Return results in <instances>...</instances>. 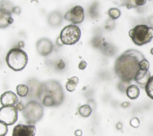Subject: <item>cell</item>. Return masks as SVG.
Listing matches in <instances>:
<instances>
[{"label": "cell", "instance_id": "6da1fadb", "mask_svg": "<svg viewBox=\"0 0 153 136\" xmlns=\"http://www.w3.org/2000/svg\"><path fill=\"white\" fill-rule=\"evenodd\" d=\"M144 59L143 55L139 51L134 49L127 50L115 61L114 70L116 75L126 82L134 80L140 69L139 63Z\"/></svg>", "mask_w": 153, "mask_h": 136}, {"label": "cell", "instance_id": "7a4b0ae2", "mask_svg": "<svg viewBox=\"0 0 153 136\" xmlns=\"http://www.w3.org/2000/svg\"><path fill=\"white\" fill-rule=\"evenodd\" d=\"M63 89L58 81L50 80L41 86L40 90L45 94L42 99V104L46 107H51L57 104L56 96L63 99Z\"/></svg>", "mask_w": 153, "mask_h": 136}, {"label": "cell", "instance_id": "3957f363", "mask_svg": "<svg viewBox=\"0 0 153 136\" xmlns=\"http://www.w3.org/2000/svg\"><path fill=\"white\" fill-rule=\"evenodd\" d=\"M5 61L7 65L15 71H21L25 68L28 58L26 53L20 48H13L8 52Z\"/></svg>", "mask_w": 153, "mask_h": 136}, {"label": "cell", "instance_id": "277c9868", "mask_svg": "<svg viewBox=\"0 0 153 136\" xmlns=\"http://www.w3.org/2000/svg\"><path fill=\"white\" fill-rule=\"evenodd\" d=\"M128 35L136 45L141 46L151 41L153 28L146 25H138L129 31Z\"/></svg>", "mask_w": 153, "mask_h": 136}, {"label": "cell", "instance_id": "5b68a950", "mask_svg": "<svg viewBox=\"0 0 153 136\" xmlns=\"http://www.w3.org/2000/svg\"><path fill=\"white\" fill-rule=\"evenodd\" d=\"M23 116L29 125L38 121L43 114L42 105L35 101L28 102L23 110Z\"/></svg>", "mask_w": 153, "mask_h": 136}, {"label": "cell", "instance_id": "8992f818", "mask_svg": "<svg viewBox=\"0 0 153 136\" xmlns=\"http://www.w3.org/2000/svg\"><path fill=\"white\" fill-rule=\"evenodd\" d=\"M81 37V30L75 25H69L61 31L60 38L62 43L66 45H72L77 43Z\"/></svg>", "mask_w": 153, "mask_h": 136}, {"label": "cell", "instance_id": "52a82bcc", "mask_svg": "<svg viewBox=\"0 0 153 136\" xmlns=\"http://www.w3.org/2000/svg\"><path fill=\"white\" fill-rule=\"evenodd\" d=\"M17 109L14 105L2 106L0 109V120L7 125H13L17 120Z\"/></svg>", "mask_w": 153, "mask_h": 136}, {"label": "cell", "instance_id": "ba28073f", "mask_svg": "<svg viewBox=\"0 0 153 136\" xmlns=\"http://www.w3.org/2000/svg\"><path fill=\"white\" fill-rule=\"evenodd\" d=\"M64 18L74 24L81 23L84 19V9L80 5H76L65 14Z\"/></svg>", "mask_w": 153, "mask_h": 136}, {"label": "cell", "instance_id": "9c48e42d", "mask_svg": "<svg viewBox=\"0 0 153 136\" xmlns=\"http://www.w3.org/2000/svg\"><path fill=\"white\" fill-rule=\"evenodd\" d=\"M35 126L33 125L18 124L13 129L12 136H35Z\"/></svg>", "mask_w": 153, "mask_h": 136}, {"label": "cell", "instance_id": "30bf717a", "mask_svg": "<svg viewBox=\"0 0 153 136\" xmlns=\"http://www.w3.org/2000/svg\"><path fill=\"white\" fill-rule=\"evenodd\" d=\"M53 44L52 42L47 38H41L36 43V49L38 52L42 56L49 55L53 50Z\"/></svg>", "mask_w": 153, "mask_h": 136}, {"label": "cell", "instance_id": "8fae6325", "mask_svg": "<svg viewBox=\"0 0 153 136\" xmlns=\"http://www.w3.org/2000/svg\"><path fill=\"white\" fill-rule=\"evenodd\" d=\"M9 5L5 7L1 6L0 8V26L1 28H5L13 22V19L11 16V9H8Z\"/></svg>", "mask_w": 153, "mask_h": 136}, {"label": "cell", "instance_id": "7c38bea8", "mask_svg": "<svg viewBox=\"0 0 153 136\" xmlns=\"http://www.w3.org/2000/svg\"><path fill=\"white\" fill-rule=\"evenodd\" d=\"M18 98L17 95L12 91H7L1 96V104L2 106H11L17 104Z\"/></svg>", "mask_w": 153, "mask_h": 136}, {"label": "cell", "instance_id": "4fadbf2b", "mask_svg": "<svg viewBox=\"0 0 153 136\" xmlns=\"http://www.w3.org/2000/svg\"><path fill=\"white\" fill-rule=\"evenodd\" d=\"M150 77H151V75L148 70L145 71V70L140 69L136 74L134 78V80L137 83H138L140 86L145 87Z\"/></svg>", "mask_w": 153, "mask_h": 136}, {"label": "cell", "instance_id": "5bb4252c", "mask_svg": "<svg viewBox=\"0 0 153 136\" xmlns=\"http://www.w3.org/2000/svg\"><path fill=\"white\" fill-rule=\"evenodd\" d=\"M126 92L128 98H129L130 99H135L139 96L140 90L137 86L131 84L127 87Z\"/></svg>", "mask_w": 153, "mask_h": 136}, {"label": "cell", "instance_id": "9a60e30c", "mask_svg": "<svg viewBox=\"0 0 153 136\" xmlns=\"http://www.w3.org/2000/svg\"><path fill=\"white\" fill-rule=\"evenodd\" d=\"M78 83H79V78L76 76H74L68 78L66 83V88L67 90L70 92L74 91Z\"/></svg>", "mask_w": 153, "mask_h": 136}, {"label": "cell", "instance_id": "2e32d148", "mask_svg": "<svg viewBox=\"0 0 153 136\" xmlns=\"http://www.w3.org/2000/svg\"><path fill=\"white\" fill-rule=\"evenodd\" d=\"M145 89L147 95L153 100V75L149 78Z\"/></svg>", "mask_w": 153, "mask_h": 136}, {"label": "cell", "instance_id": "e0dca14e", "mask_svg": "<svg viewBox=\"0 0 153 136\" xmlns=\"http://www.w3.org/2000/svg\"><path fill=\"white\" fill-rule=\"evenodd\" d=\"M125 3H123V5H125L127 7V8H130L133 7H136L137 6H140L146 4V1H123Z\"/></svg>", "mask_w": 153, "mask_h": 136}, {"label": "cell", "instance_id": "ac0fdd59", "mask_svg": "<svg viewBox=\"0 0 153 136\" xmlns=\"http://www.w3.org/2000/svg\"><path fill=\"white\" fill-rule=\"evenodd\" d=\"M78 112L81 116L84 117H87L91 113V108L90 105L87 104H85L81 106L79 108Z\"/></svg>", "mask_w": 153, "mask_h": 136}, {"label": "cell", "instance_id": "d6986e66", "mask_svg": "<svg viewBox=\"0 0 153 136\" xmlns=\"http://www.w3.org/2000/svg\"><path fill=\"white\" fill-rule=\"evenodd\" d=\"M16 90H17V93L18 94L19 96L21 97H25L27 95L29 89L26 84H20L17 86Z\"/></svg>", "mask_w": 153, "mask_h": 136}, {"label": "cell", "instance_id": "ffe728a7", "mask_svg": "<svg viewBox=\"0 0 153 136\" xmlns=\"http://www.w3.org/2000/svg\"><path fill=\"white\" fill-rule=\"evenodd\" d=\"M108 14L109 16V17L113 19H118L120 15H121V11H120L119 9L117 8H111L108 10Z\"/></svg>", "mask_w": 153, "mask_h": 136}, {"label": "cell", "instance_id": "44dd1931", "mask_svg": "<svg viewBox=\"0 0 153 136\" xmlns=\"http://www.w3.org/2000/svg\"><path fill=\"white\" fill-rule=\"evenodd\" d=\"M139 67H140V69L141 70H145V71H147L149 69V64L148 62V61L146 59H144L142 61H141L139 63Z\"/></svg>", "mask_w": 153, "mask_h": 136}, {"label": "cell", "instance_id": "7402d4cb", "mask_svg": "<svg viewBox=\"0 0 153 136\" xmlns=\"http://www.w3.org/2000/svg\"><path fill=\"white\" fill-rule=\"evenodd\" d=\"M8 128L6 124L2 122H0V136H5L7 133Z\"/></svg>", "mask_w": 153, "mask_h": 136}, {"label": "cell", "instance_id": "603a6c76", "mask_svg": "<svg viewBox=\"0 0 153 136\" xmlns=\"http://www.w3.org/2000/svg\"><path fill=\"white\" fill-rule=\"evenodd\" d=\"M130 124L134 128H137L140 125V121L137 117H133L131 119Z\"/></svg>", "mask_w": 153, "mask_h": 136}, {"label": "cell", "instance_id": "cb8c5ba5", "mask_svg": "<svg viewBox=\"0 0 153 136\" xmlns=\"http://www.w3.org/2000/svg\"><path fill=\"white\" fill-rule=\"evenodd\" d=\"M86 67H87V63L85 61H81L78 65V68L82 70L84 69Z\"/></svg>", "mask_w": 153, "mask_h": 136}, {"label": "cell", "instance_id": "d4e9b609", "mask_svg": "<svg viewBox=\"0 0 153 136\" xmlns=\"http://www.w3.org/2000/svg\"><path fill=\"white\" fill-rule=\"evenodd\" d=\"M16 108L17 109V110H19V111H22V110H24V108H25V107H24V105H23V104H22V102H18V103L16 104Z\"/></svg>", "mask_w": 153, "mask_h": 136}, {"label": "cell", "instance_id": "484cf974", "mask_svg": "<svg viewBox=\"0 0 153 136\" xmlns=\"http://www.w3.org/2000/svg\"><path fill=\"white\" fill-rule=\"evenodd\" d=\"M65 65V63L63 62V61L62 60H60V62H59V63L57 64V67H58L59 69H62L64 68Z\"/></svg>", "mask_w": 153, "mask_h": 136}, {"label": "cell", "instance_id": "4316f807", "mask_svg": "<svg viewBox=\"0 0 153 136\" xmlns=\"http://www.w3.org/2000/svg\"><path fill=\"white\" fill-rule=\"evenodd\" d=\"M130 102H124V103H123L121 105H122L123 107L126 108V107H128V106H130Z\"/></svg>", "mask_w": 153, "mask_h": 136}, {"label": "cell", "instance_id": "83f0119b", "mask_svg": "<svg viewBox=\"0 0 153 136\" xmlns=\"http://www.w3.org/2000/svg\"><path fill=\"white\" fill-rule=\"evenodd\" d=\"M75 134L76 136H81L82 134V132L80 130H77L75 132Z\"/></svg>", "mask_w": 153, "mask_h": 136}, {"label": "cell", "instance_id": "f1b7e54d", "mask_svg": "<svg viewBox=\"0 0 153 136\" xmlns=\"http://www.w3.org/2000/svg\"><path fill=\"white\" fill-rule=\"evenodd\" d=\"M150 53H151V55H153V47L151 49V50H150Z\"/></svg>", "mask_w": 153, "mask_h": 136}]
</instances>
